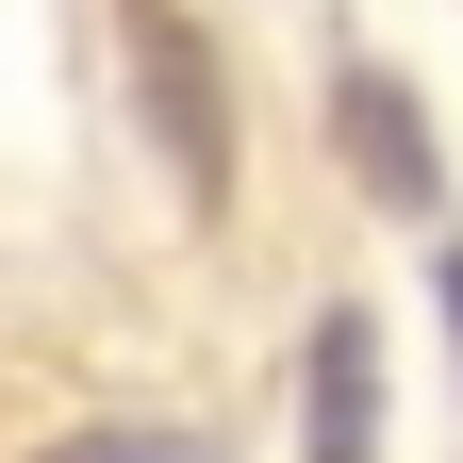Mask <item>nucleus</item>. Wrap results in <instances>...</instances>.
Instances as JSON below:
<instances>
[{
    "mask_svg": "<svg viewBox=\"0 0 463 463\" xmlns=\"http://www.w3.org/2000/svg\"><path fill=\"white\" fill-rule=\"evenodd\" d=\"M33 463H232L215 430H165V414H116V430H67V447H33Z\"/></svg>",
    "mask_w": 463,
    "mask_h": 463,
    "instance_id": "nucleus-3",
    "label": "nucleus"
},
{
    "mask_svg": "<svg viewBox=\"0 0 463 463\" xmlns=\"http://www.w3.org/2000/svg\"><path fill=\"white\" fill-rule=\"evenodd\" d=\"M149 83H165V133H183V183H215V99H199V50L149 33Z\"/></svg>",
    "mask_w": 463,
    "mask_h": 463,
    "instance_id": "nucleus-4",
    "label": "nucleus"
},
{
    "mask_svg": "<svg viewBox=\"0 0 463 463\" xmlns=\"http://www.w3.org/2000/svg\"><path fill=\"white\" fill-rule=\"evenodd\" d=\"M364 397H381V331L364 315H315V447L298 463H364Z\"/></svg>",
    "mask_w": 463,
    "mask_h": 463,
    "instance_id": "nucleus-2",
    "label": "nucleus"
},
{
    "mask_svg": "<svg viewBox=\"0 0 463 463\" xmlns=\"http://www.w3.org/2000/svg\"><path fill=\"white\" fill-rule=\"evenodd\" d=\"M430 298H447V331H463V249H447V265H430Z\"/></svg>",
    "mask_w": 463,
    "mask_h": 463,
    "instance_id": "nucleus-5",
    "label": "nucleus"
},
{
    "mask_svg": "<svg viewBox=\"0 0 463 463\" xmlns=\"http://www.w3.org/2000/svg\"><path fill=\"white\" fill-rule=\"evenodd\" d=\"M331 133H347V165H364L397 215H447V165H430V116H414V83L347 67V83H331Z\"/></svg>",
    "mask_w": 463,
    "mask_h": 463,
    "instance_id": "nucleus-1",
    "label": "nucleus"
}]
</instances>
